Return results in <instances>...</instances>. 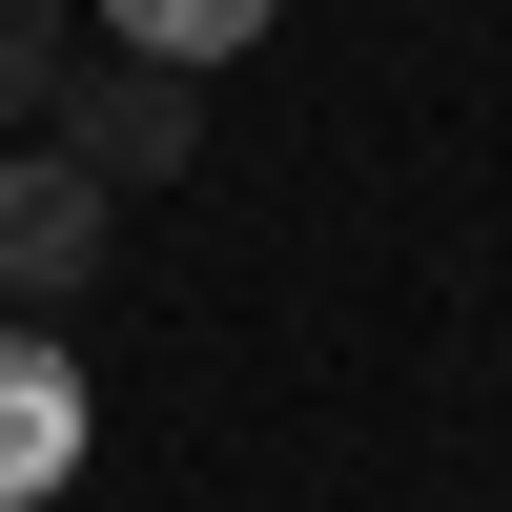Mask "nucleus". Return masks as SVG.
Instances as JSON below:
<instances>
[{
	"label": "nucleus",
	"instance_id": "1",
	"mask_svg": "<svg viewBox=\"0 0 512 512\" xmlns=\"http://www.w3.org/2000/svg\"><path fill=\"white\" fill-rule=\"evenodd\" d=\"M41 144H82L103 185H164V164L205 144V62H144V41H123V62H62L41 82Z\"/></svg>",
	"mask_w": 512,
	"mask_h": 512
},
{
	"label": "nucleus",
	"instance_id": "2",
	"mask_svg": "<svg viewBox=\"0 0 512 512\" xmlns=\"http://www.w3.org/2000/svg\"><path fill=\"white\" fill-rule=\"evenodd\" d=\"M103 164L82 144H0V308H62V287H103Z\"/></svg>",
	"mask_w": 512,
	"mask_h": 512
},
{
	"label": "nucleus",
	"instance_id": "3",
	"mask_svg": "<svg viewBox=\"0 0 512 512\" xmlns=\"http://www.w3.org/2000/svg\"><path fill=\"white\" fill-rule=\"evenodd\" d=\"M82 431H103V410H82V369H62V328L41 308H0V512H41L82 472Z\"/></svg>",
	"mask_w": 512,
	"mask_h": 512
},
{
	"label": "nucleus",
	"instance_id": "4",
	"mask_svg": "<svg viewBox=\"0 0 512 512\" xmlns=\"http://www.w3.org/2000/svg\"><path fill=\"white\" fill-rule=\"evenodd\" d=\"M103 41H144V62H246L267 0H103Z\"/></svg>",
	"mask_w": 512,
	"mask_h": 512
},
{
	"label": "nucleus",
	"instance_id": "5",
	"mask_svg": "<svg viewBox=\"0 0 512 512\" xmlns=\"http://www.w3.org/2000/svg\"><path fill=\"white\" fill-rule=\"evenodd\" d=\"M41 82H62V0H0V123H41Z\"/></svg>",
	"mask_w": 512,
	"mask_h": 512
}]
</instances>
